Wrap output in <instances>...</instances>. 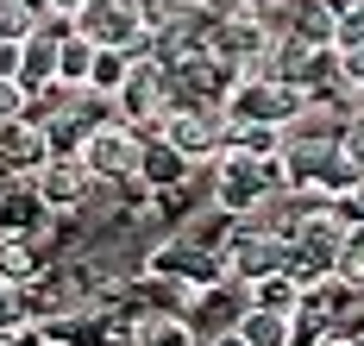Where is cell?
I'll use <instances>...</instances> for the list:
<instances>
[{
	"label": "cell",
	"instance_id": "6da1fadb",
	"mask_svg": "<svg viewBox=\"0 0 364 346\" xmlns=\"http://www.w3.org/2000/svg\"><path fill=\"white\" fill-rule=\"evenodd\" d=\"M270 195H283V170H277V157L220 152L214 164H208V208H214V214H226V221L257 214Z\"/></svg>",
	"mask_w": 364,
	"mask_h": 346
},
{
	"label": "cell",
	"instance_id": "7a4b0ae2",
	"mask_svg": "<svg viewBox=\"0 0 364 346\" xmlns=\"http://www.w3.org/2000/svg\"><path fill=\"white\" fill-rule=\"evenodd\" d=\"M270 38L277 32H270L264 13H214V19H201V51L232 76H264Z\"/></svg>",
	"mask_w": 364,
	"mask_h": 346
},
{
	"label": "cell",
	"instance_id": "3957f363",
	"mask_svg": "<svg viewBox=\"0 0 364 346\" xmlns=\"http://www.w3.org/2000/svg\"><path fill=\"white\" fill-rule=\"evenodd\" d=\"M70 32L88 38L95 51H139L151 32V0H82L70 13Z\"/></svg>",
	"mask_w": 364,
	"mask_h": 346
},
{
	"label": "cell",
	"instance_id": "277c9868",
	"mask_svg": "<svg viewBox=\"0 0 364 346\" xmlns=\"http://www.w3.org/2000/svg\"><path fill=\"white\" fill-rule=\"evenodd\" d=\"M283 258H289V239L277 227H264L257 214L232 221L226 239H220V271H226V283H257V277L283 271Z\"/></svg>",
	"mask_w": 364,
	"mask_h": 346
},
{
	"label": "cell",
	"instance_id": "5b68a950",
	"mask_svg": "<svg viewBox=\"0 0 364 346\" xmlns=\"http://www.w3.org/2000/svg\"><path fill=\"white\" fill-rule=\"evenodd\" d=\"M32 195L44 214H57V221H75V214H88L95 201H101V183L88 177V164L75 152H50L44 164L32 170Z\"/></svg>",
	"mask_w": 364,
	"mask_h": 346
},
{
	"label": "cell",
	"instance_id": "8992f818",
	"mask_svg": "<svg viewBox=\"0 0 364 346\" xmlns=\"http://www.w3.org/2000/svg\"><path fill=\"white\" fill-rule=\"evenodd\" d=\"M75 157L88 164V177H95L101 189H126V183H132V164H139V132L119 114H107V120H95V126L82 132Z\"/></svg>",
	"mask_w": 364,
	"mask_h": 346
},
{
	"label": "cell",
	"instance_id": "52a82bcc",
	"mask_svg": "<svg viewBox=\"0 0 364 346\" xmlns=\"http://www.w3.org/2000/svg\"><path fill=\"white\" fill-rule=\"evenodd\" d=\"M157 139H164L188 170H201V164H214V157L226 152V114H220V108H176V114L157 120Z\"/></svg>",
	"mask_w": 364,
	"mask_h": 346
},
{
	"label": "cell",
	"instance_id": "ba28073f",
	"mask_svg": "<svg viewBox=\"0 0 364 346\" xmlns=\"http://www.w3.org/2000/svg\"><path fill=\"white\" fill-rule=\"evenodd\" d=\"M295 108H301V95H289L283 82H270V76H239L226 88V101H220V114L232 126H289Z\"/></svg>",
	"mask_w": 364,
	"mask_h": 346
},
{
	"label": "cell",
	"instance_id": "9c48e42d",
	"mask_svg": "<svg viewBox=\"0 0 364 346\" xmlns=\"http://www.w3.org/2000/svg\"><path fill=\"white\" fill-rule=\"evenodd\" d=\"M107 108L126 120L139 139H151V132H157V120H164V70H157L151 57H132V70H126V82L113 88Z\"/></svg>",
	"mask_w": 364,
	"mask_h": 346
},
{
	"label": "cell",
	"instance_id": "30bf717a",
	"mask_svg": "<svg viewBox=\"0 0 364 346\" xmlns=\"http://www.w3.org/2000/svg\"><path fill=\"white\" fill-rule=\"evenodd\" d=\"M264 19H270V32H283L295 44L333 51V0H277Z\"/></svg>",
	"mask_w": 364,
	"mask_h": 346
},
{
	"label": "cell",
	"instance_id": "8fae6325",
	"mask_svg": "<svg viewBox=\"0 0 364 346\" xmlns=\"http://www.w3.org/2000/svg\"><path fill=\"white\" fill-rule=\"evenodd\" d=\"M63 26H70V19L44 13V26L19 44V76H13L19 95H38V88H50V82H57V32H63Z\"/></svg>",
	"mask_w": 364,
	"mask_h": 346
},
{
	"label": "cell",
	"instance_id": "7c38bea8",
	"mask_svg": "<svg viewBox=\"0 0 364 346\" xmlns=\"http://www.w3.org/2000/svg\"><path fill=\"white\" fill-rule=\"evenodd\" d=\"M188 177H195V170H188V164H182V157L170 152L157 132H151V139H139V164H132V183H139V189L164 195V189H182Z\"/></svg>",
	"mask_w": 364,
	"mask_h": 346
},
{
	"label": "cell",
	"instance_id": "4fadbf2b",
	"mask_svg": "<svg viewBox=\"0 0 364 346\" xmlns=\"http://www.w3.org/2000/svg\"><path fill=\"white\" fill-rule=\"evenodd\" d=\"M132 346H201L182 308H132Z\"/></svg>",
	"mask_w": 364,
	"mask_h": 346
},
{
	"label": "cell",
	"instance_id": "5bb4252c",
	"mask_svg": "<svg viewBox=\"0 0 364 346\" xmlns=\"http://www.w3.org/2000/svg\"><path fill=\"white\" fill-rule=\"evenodd\" d=\"M44 157H50V145H44V132H38V126H26V120H0V170L32 177Z\"/></svg>",
	"mask_w": 364,
	"mask_h": 346
},
{
	"label": "cell",
	"instance_id": "9a60e30c",
	"mask_svg": "<svg viewBox=\"0 0 364 346\" xmlns=\"http://www.w3.org/2000/svg\"><path fill=\"white\" fill-rule=\"evenodd\" d=\"M44 271H50V258L38 252L32 239H19V233H0V283H6V290H32Z\"/></svg>",
	"mask_w": 364,
	"mask_h": 346
},
{
	"label": "cell",
	"instance_id": "2e32d148",
	"mask_svg": "<svg viewBox=\"0 0 364 346\" xmlns=\"http://www.w3.org/2000/svg\"><path fill=\"white\" fill-rule=\"evenodd\" d=\"M232 334L245 346H295V315H277V308H239V321H232Z\"/></svg>",
	"mask_w": 364,
	"mask_h": 346
},
{
	"label": "cell",
	"instance_id": "e0dca14e",
	"mask_svg": "<svg viewBox=\"0 0 364 346\" xmlns=\"http://www.w3.org/2000/svg\"><path fill=\"white\" fill-rule=\"evenodd\" d=\"M88 63H95V44L75 38L70 26H63V32H57V82H63V88H82V82H88Z\"/></svg>",
	"mask_w": 364,
	"mask_h": 346
},
{
	"label": "cell",
	"instance_id": "ac0fdd59",
	"mask_svg": "<svg viewBox=\"0 0 364 346\" xmlns=\"http://www.w3.org/2000/svg\"><path fill=\"white\" fill-rule=\"evenodd\" d=\"M132 70V57L126 51H95V63H88V82H82V95H95V101H113V88L126 82Z\"/></svg>",
	"mask_w": 364,
	"mask_h": 346
},
{
	"label": "cell",
	"instance_id": "d6986e66",
	"mask_svg": "<svg viewBox=\"0 0 364 346\" xmlns=\"http://www.w3.org/2000/svg\"><path fill=\"white\" fill-rule=\"evenodd\" d=\"M226 152H239V157H277V152H283V126H232V120H226Z\"/></svg>",
	"mask_w": 364,
	"mask_h": 346
},
{
	"label": "cell",
	"instance_id": "ffe728a7",
	"mask_svg": "<svg viewBox=\"0 0 364 346\" xmlns=\"http://www.w3.org/2000/svg\"><path fill=\"white\" fill-rule=\"evenodd\" d=\"M245 303L252 308H277V315H295V303H301V290H295L283 271H270V277H257V283H245Z\"/></svg>",
	"mask_w": 364,
	"mask_h": 346
},
{
	"label": "cell",
	"instance_id": "44dd1931",
	"mask_svg": "<svg viewBox=\"0 0 364 346\" xmlns=\"http://www.w3.org/2000/svg\"><path fill=\"white\" fill-rule=\"evenodd\" d=\"M333 51H364V0L333 6Z\"/></svg>",
	"mask_w": 364,
	"mask_h": 346
},
{
	"label": "cell",
	"instance_id": "7402d4cb",
	"mask_svg": "<svg viewBox=\"0 0 364 346\" xmlns=\"http://www.w3.org/2000/svg\"><path fill=\"white\" fill-rule=\"evenodd\" d=\"M38 26H44V13L19 6V0H0V44H26Z\"/></svg>",
	"mask_w": 364,
	"mask_h": 346
},
{
	"label": "cell",
	"instance_id": "603a6c76",
	"mask_svg": "<svg viewBox=\"0 0 364 346\" xmlns=\"http://www.w3.org/2000/svg\"><path fill=\"white\" fill-rule=\"evenodd\" d=\"M333 277H346V283H364V227H352L346 239H339V265H333Z\"/></svg>",
	"mask_w": 364,
	"mask_h": 346
},
{
	"label": "cell",
	"instance_id": "cb8c5ba5",
	"mask_svg": "<svg viewBox=\"0 0 364 346\" xmlns=\"http://www.w3.org/2000/svg\"><path fill=\"white\" fill-rule=\"evenodd\" d=\"M19 327H26V303H19V290H6V283H0V340H6V334H19Z\"/></svg>",
	"mask_w": 364,
	"mask_h": 346
},
{
	"label": "cell",
	"instance_id": "d4e9b609",
	"mask_svg": "<svg viewBox=\"0 0 364 346\" xmlns=\"http://www.w3.org/2000/svg\"><path fill=\"white\" fill-rule=\"evenodd\" d=\"M19 76V44H0V82Z\"/></svg>",
	"mask_w": 364,
	"mask_h": 346
},
{
	"label": "cell",
	"instance_id": "484cf974",
	"mask_svg": "<svg viewBox=\"0 0 364 346\" xmlns=\"http://www.w3.org/2000/svg\"><path fill=\"white\" fill-rule=\"evenodd\" d=\"M201 346H245V340H239L232 327H220V334H201Z\"/></svg>",
	"mask_w": 364,
	"mask_h": 346
},
{
	"label": "cell",
	"instance_id": "4316f807",
	"mask_svg": "<svg viewBox=\"0 0 364 346\" xmlns=\"http://www.w3.org/2000/svg\"><path fill=\"white\" fill-rule=\"evenodd\" d=\"M308 346H358V340H352V334H314Z\"/></svg>",
	"mask_w": 364,
	"mask_h": 346
},
{
	"label": "cell",
	"instance_id": "83f0119b",
	"mask_svg": "<svg viewBox=\"0 0 364 346\" xmlns=\"http://www.w3.org/2000/svg\"><path fill=\"white\" fill-rule=\"evenodd\" d=\"M75 6H82V0H44V13H57V19H70Z\"/></svg>",
	"mask_w": 364,
	"mask_h": 346
},
{
	"label": "cell",
	"instance_id": "f1b7e54d",
	"mask_svg": "<svg viewBox=\"0 0 364 346\" xmlns=\"http://www.w3.org/2000/svg\"><path fill=\"white\" fill-rule=\"evenodd\" d=\"M346 195H352V208H358V214H364V177H358V183H352V189H346Z\"/></svg>",
	"mask_w": 364,
	"mask_h": 346
},
{
	"label": "cell",
	"instance_id": "f546056e",
	"mask_svg": "<svg viewBox=\"0 0 364 346\" xmlns=\"http://www.w3.org/2000/svg\"><path fill=\"white\" fill-rule=\"evenodd\" d=\"M19 6H32V13H44V0H19Z\"/></svg>",
	"mask_w": 364,
	"mask_h": 346
},
{
	"label": "cell",
	"instance_id": "4dcf8cb0",
	"mask_svg": "<svg viewBox=\"0 0 364 346\" xmlns=\"http://www.w3.org/2000/svg\"><path fill=\"white\" fill-rule=\"evenodd\" d=\"M358 346H364V334H358Z\"/></svg>",
	"mask_w": 364,
	"mask_h": 346
}]
</instances>
